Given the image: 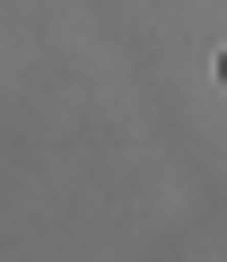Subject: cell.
I'll return each mask as SVG.
<instances>
[{
    "label": "cell",
    "instance_id": "obj_1",
    "mask_svg": "<svg viewBox=\"0 0 227 262\" xmlns=\"http://www.w3.org/2000/svg\"><path fill=\"white\" fill-rule=\"evenodd\" d=\"M218 70H227V61H218Z\"/></svg>",
    "mask_w": 227,
    "mask_h": 262
}]
</instances>
